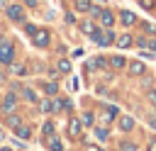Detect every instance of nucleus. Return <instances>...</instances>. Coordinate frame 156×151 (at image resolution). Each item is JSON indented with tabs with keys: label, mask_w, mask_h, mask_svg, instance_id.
I'll return each instance as SVG.
<instances>
[{
	"label": "nucleus",
	"mask_w": 156,
	"mask_h": 151,
	"mask_svg": "<svg viewBox=\"0 0 156 151\" xmlns=\"http://www.w3.org/2000/svg\"><path fill=\"white\" fill-rule=\"evenodd\" d=\"M24 5H29V7H34V5H37V0H24Z\"/></svg>",
	"instance_id": "7c9ffc66"
},
{
	"label": "nucleus",
	"mask_w": 156,
	"mask_h": 151,
	"mask_svg": "<svg viewBox=\"0 0 156 151\" xmlns=\"http://www.w3.org/2000/svg\"><path fill=\"white\" fill-rule=\"evenodd\" d=\"M10 71H12V73H17V76H22V73H24V68H22L20 63H10Z\"/></svg>",
	"instance_id": "a878e982"
},
{
	"label": "nucleus",
	"mask_w": 156,
	"mask_h": 151,
	"mask_svg": "<svg viewBox=\"0 0 156 151\" xmlns=\"http://www.w3.org/2000/svg\"><path fill=\"white\" fill-rule=\"evenodd\" d=\"M20 124H22V122H20V117H17V114H10V117H7V127H12V129H17Z\"/></svg>",
	"instance_id": "5701e85b"
},
{
	"label": "nucleus",
	"mask_w": 156,
	"mask_h": 151,
	"mask_svg": "<svg viewBox=\"0 0 156 151\" xmlns=\"http://www.w3.org/2000/svg\"><path fill=\"white\" fill-rule=\"evenodd\" d=\"M151 124H154V129H156V119H154V122H151Z\"/></svg>",
	"instance_id": "e433bc0d"
},
{
	"label": "nucleus",
	"mask_w": 156,
	"mask_h": 151,
	"mask_svg": "<svg viewBox=\"0 0 156 151\" xmlns=\"http://www.w3.org/2000/svg\"><path fill=\"white\" fill-rule=\"evenodd\" d=\"M110 63H112V68H124V66H127L124 56H112V58H110Z\"/></svg>",
	"instance_id": "dca6fc26"
},
{
	"label": "nucleus",
	"mask_w": 156,
	"mask_h": 151,
	"mask_svg": "<svg viewBox=\"0 0 156 151\" xmlns=\"http://www.w3.org/2000/svg\"><path fill=\"white\" fill-rule=\"evenodd\" d=\"M127 71H129L132 76H144V73H146V66H144L141 61H132V63L127 66Z\"/></svg>",
	"instance_id": "9d476101"
},
{
	"label": "nucleus",
	"mask_w": 156,
	"mask_h": 151,
	"mask_svg": "<svg viewBox=\"0 0 156 151\" xmlns=\"http://www.w3.org/2000/svg\"><path fill=\"white\" fill-rule=\"evenodd\" d=\"M15 134H17L20 139H29V136H32V129H29V127H24V124H20V127L15 129Z\"/></svg>",
	"instance_id": "2eb2a0df"
},
{
	"label": "nucleus",
	"mask_w": 156,
	"mask_h": 151,
	"mask_svg": "<svg viewBox=\"0 0 156 151\" xmlns=\"http://www.w3.org/2000/svg\"><path fill=\"white\" fill-rule=\"evenodd\" d=\"M0 7H7V5H5V0H0Z\"/></svg>",
	"instance_id": "473e14b6"
},
{
	"label": "nucleus",
	"mask_w": 156,
	"mask_h": 151,
	"mask_svg": "<svg viewBox=\"0 0 156 151\" xmlns=\"http://www.w3.org/2000/svg\"><path fill=\"white\" fill-rule=\"evenodd\" d=\"M0 151H12V149H7V146H5V149H0Z\"/></svg>",
	"instance_id": "f704fd0d"
},
{
	"label": "nucleus",
	"mask_w": 156,
	"mask_h": 151,
	"mask_svg": "<svg viewBox=\"0 0 156 151\" xmlns=\"http://www.w3.org/2000/svg\"><path fill=\"white\" fill-rule=\"evenodd\" d=\"M141 5H144L146 10H151V7H154V2H151V0H141Z\"/></svg>",
	"instance_id": "c756f323"
},
{
	"label": "nucleus",
	"mask_w": 156,
	"mask_h": 151,
	"mask_svg": "<svg viewBox=\"0 0 156 151\" xmlns=\"http://www.w3.org/2000/svg\"><path fill=\"white\" fill-rule=\"evenodd\" d=\"M100 24H102L105 29H110V27L115 24V15H112L110 10H102V12H100Z\"/></svg>",
	"instance_id": "6e6552de"
},
{
	"label": "nucleus",
	"mask_w": 156,
	"mask_h": 151,
	"mask_svg": "<svg viewBox=\"0 0 156 151\" xmlns=\"http://www.w3.org/2000/svg\"><path fill=\"white\" fill-rule=\"evenodd\" d=\"M80 129H83V122H80L78 117H71V119H68V134L78 139V136H80Z\"/></svg>",
	"instance_id": "39448f33"
},
{
	"label": "nucleus",
	"mask_w": 156,
	"mask_h": 151,
	"mask_svg": "<svg viewBox=\"0 0 156 151\" xmlns=\"http://www.w3.org/2000/svg\"><path fill=\"white\" fill-rule=\"evenodd\" d=\"M80 122H83V124H88V127H90V124H95V117H93V112H83Z\"/></svg>",
	"instance_id": "4be33fe9"
},
{
	"label": "nucleus",
	"mask_w": 156,
	"mask_h": 151,
	"mask_svg": "<svg viewBox=\"0 0 156 151\" xmlns=\"http://www.w3.org/2000/svg\"><path fill=\"white\" fill-rule=\"evenodd\" d=\"M149 102H154V105H156V90H149Z\"/></svg>",
	"instance_id": "c85d7f7f"
},
{
	"label": "nucleus",
	"mask_w": 156,
	"mask_h": 151,
	"mask_svg": "<svg viewBox=\"0 0 156 151\" xmlns=\"http://www.w3.org/2000/svg\"><path fill=\"white\" fill-rule=\"evenodd\" d=\"M44 90H46L49 95H56V93H58V85H56V83H46V85H44Z\"/></svg>",
	"instance_id": "393cba45"
},
{
	"label": "nucleus",
	"mask_w": 156,
	"mask_h": 151,
	"mask_svg": "<svg viewBox=\"0 0 156 151\" xmlns=\"http://www.w3.org/2000/svg\"><path fill=\"white\" fill-rule=\"evenodd\" d=\"M136 46L149 49V51H156V39H149V37H136Z\"/></svg>",
	"instance_id": "9b49d317"
},
{
	"label": "nucleus",
	"mask_w": 156,
	"mask_h": 151,
	"mask_svg": "<svg viewBox=\"0 0 156 151\" xmlns=\"http://www.w3.org/2000/svg\"><path fill=\"white\" fill-rule=\"evenodd\" d=\"M151 151H156V141H154V144H151Z\"/></svg>",
	"instance_id": "72a5a7b5"
},
{
	"label": "nucleus",
	"mask_w": 156,
	"mask_h": 151,
	"mask_svg": "<svg viewBox=\"0 0 156 151\" xmlns=\"http://www.w3.org/2000/svg\"><path fill=\"white\" fill-rule=\"evenodd\" d=\"M44 134H46V136H51V134H54V124H51V122H46V124H44Z\"/></svg>",
	"instance_id": "bb28decb"
},
{
	"label": "nucleus",
	"mask_w": 156,
	"mask_h": 151,
	"mask_svg": "<svg viewBox=\"0 0 156 151\" xmlns=\"http://www.w3.org/2000/svg\"><path fill=\"white\" fill-rule=\"evenodd\" d=\"M34 44H37L39 49H46V46H49V32H46V29H37V34H34Z\"/></svg>",
	"instance_id": "20e7f679"
},
{
	"label": "nucleus",
	"mask_w": 156,
	"mask_h": 151,
	"mask_svg": "<svg viewBox=\"0 0 156 151\" xmlns=\"http://www.w3.org/2000/svg\"><path fill=\"white\" fill-rule=\"evenodd\" d=\"M39 107H41V112H54V102L51 100H41Z\"/></svg>",
	"instance_id": "412c9836"
},
{
	"label": "nucleus",
	"mask_w": 156,
	"mask_h": 151,
	"mask_svg": "<svg viewBox=\"0 0 156 151\" xmlns=\"http://www.w3.org/2000/svg\"><path fill=\"white\" fill-rule=\"evenodd\" d=\"M80 29H83L85 34H93L98 27H95V22H93V19H88V22H83V24H80Z\"/></svg>",
	"instance_id": "f3484780"
},
{
	"label": "nucleus",
	"mask_w": 156,
	"mask_h": 151,
	"mask_svg": "<svg viewBox=\"0 0 156 151\" xmlns=\"http://www.w3.org/2000/svg\"><path fill=\"white\" fill-rule=\"evenodd\" d=\"M90 39H93L98 46H110V44H115V39H117V37H115L110 29H107V32H102V29H95V32L90 34Z\"/></svg>",
	"instance_id": "f257e3e1"
},
{
	"label": "nucleus",
	"mask_w": 156,
	"mask_h": 151,
	"mask_svg": "<svg viewBox=\"0 0 156 151\" xmlns=\"http://www.w3.org/2000/svg\"><path fill=\"white\" fill-rule=\"evenodd\" d=\"M58 71H61V73H71V61H68V58H61V61H58Z\"/></svg>",
	"instance_id": "a211bd4d"
},
{
	"label": "nucleus",
	"mask_w": 156,
	"mask_h": 151,
	"mask_svg": "<svg viewBox=\"0 0 156 151\" xmlns=\"http://www.w3.org/2000/svg\"><path fill=\"white\" fill-rule=\"evenodd\" d=\"M115 44H117V49H129L134 44V39H132V34H119L115 39Z\"/></svg>",
	"instance_id": "1a4fd4ad"
},
{
	"label": "nucleus",
	"mask_w": 156,
	"mask_h": 151,
	"mask_svg": "<svg viewBox=\"0 0 156 151\" xmlns=\"http://www.w3.org/2000/svg\"><path fill=\"white\" fill-rule=\"evenodd\" d=\"M15 105H17V95L7 93V95H5V100H2V110H5V112H10V110H15Z\"/></svg>",
	"instance_id": "f8f14e48"
},
{
	"label": "nucleus",
	"mask_w": 156,
	"mask_h": 151,
	"mask_svg": "<svg viewBox=\"0 0 156 151\" xmlns=\"http://www.w3.org/2000/svg\"><path fill=\"white\" fill-rule=\"evenodd\" d=\"M12 61H15V49H12L7 41L0 44V63H7V66H10Z\"/></svg>",
	"instance_id": "7ed1b4c3"
},
{
	"label": "nucleus",
	"mask_w": 156,
	"mask_h": 151,
	"mask_svg": "<svg viewBox=\"0 0 156 151\" xmlns=\"http://www.w3.org/2000/svg\"><path fill=\"white\" fill-rule=\"evenodd\" d=\"M24 32H27V34H37V27H34V24H27Z\"/></svg>",
	"instance_id": "cd10ccee"
},
{
	"label": "nucleus",
	"mask_w": 156,
	"mask_h": 151,
	"mask_svg": "<svg viewBox=\"0 0 156 151\" xmlns=\"http://www.w3.org/2000/svg\"><path fill=\"white\" fill-rule=\"evenodd\" d=\"M119 151H139V149H136L134 141H122V144H119Z\"/></svg>",
	"instance_id": "aec40b11"
},
{
	"label": "nucleus",
	"mask_w": 156,
	"mask_h": 151,
	"mask_svg": "<svg viewBox=\"0 0 156 151\" xmlns=\"http://www.w3.org/2000/svg\"><path fill=\"white\" fill-rule=\"evenodd\" d=\"M5 12H7V17H10L12 22H22V19H24V10H22V5H15V2H12V5L5 7Z\"/></svg>",
	"instance_id": "f03ea898"
},
{
	"label": "nucleus",
	"mask_w": 156,
	"mask_h": 151,
	"mask_svg": "<svg viewBox=\"0 0 156 151\" xmlns=\"http://www.w3.org/2000/svg\"><path fill=\"white\" fill-rule=\"evenodd\" d=\"M46 146H49L51 151H63V144H61V139H56L54 134H51V136L46 139Z\"/></svg>",
	"instance_id": "ddd939ff"
},
{
	"label": "nucleus",
	"mask_w": 156,
	"mask_h": 151,
	"mask_svg": "<svg viewBox=\"0 0 156 151\" xmlns=\"http://www.w3.org/2000/svg\"><path fill=\"white\" fill-rule=\"evenodd\" d=\"M22 95H24V100H29V102H37V93H34L32 88H24V90H22Z\"/></svg>",
	"instance_id": "6ab92c4d"
},
{
	"label": "nucleus",
	"mask_w": 156,
	"mask_h": 151,
	"mask_svg": "<svg viewBox=\"0 0 156 151\" xmlns=\"http://www.w3.org/2000/svg\"><path fill=\"white\" fill-rule=\"evenodd\" d=\"M119 22H122L124 27H132V24H136V15L129 12V10H122V12H119Z\"/></svg>",
	"instance_id": "423d86ee"
},
{
	"label": "nucleus",
	"mask_w": 156,
	"mask_h": 151,
	"mask_svg": "<svg viewBox=\"0 0 156 151\" xmlns=\"http://www.w3.org/2000/svg\"><path fill=\"white\" fill-rule=\"evenodd\" d=\"M73 5H76V10H78V12H90V7H93V0H76Z\"/></svg>",
	"instance_id": "4468645a"
},
{
	"label": "nucleus",
	"mask_w": 156,
	"mask_h": 151,
	"mask_svg": "<svg viewBox=\"0 0 156 151\" xmlns=\"http://www.w3.org/2000/svg\"><path fill=\"white\" fill-rule=\"evenodd\" d=\"M0 44H5V37H2V34H0Z\"/></svg>",
	"instance_id": "2f4dec72"
},
{
	"label": "nucleus",
	"mask_w": 156,
	"mask_h": 151,
	"mask_svg": "<svg viewBox=\"0 0 156 151\" xmlns=\"http://www.w3.org/2000/svg\"><path fill=\"white\" fill-rule=\"evenodd\" d=\"M95 136H98L100 141H107V129H105V127H95Z\"/></svg>",
	"instance_id": "b1692460"
},
{
	"label": "nucleus",
	"mask_w": 156,
	"mask_h": 151,
	"mask_svg": "<svg viewBox=\"0 0 156 151\" xmlns=\"http://www.w3.org/2000/svg\"><path fill=\"white\" fill-rule=\"evenodd\" d=\"M117 127H119L122 132H132V129H134V117L122 114V117H119V122H117Z\"/></svg>",
	"instance_id": "0eeeda50"
},
{
	"label": "nucleus",
	"mask_w": 156,
	"mask_h": 151,
	"mask_svg": "<svg viewBox=\"0 0 156 151\" xmlns=\"http://www.w3.org/2000/svg\"><path fill=\"white\" fill-rule=\"evenodd\" d=\"M88 151H100V149H93V146H90V149H88Z\"/></svg>",
	"instance_id": "c9c22d12"
}]
</instances>
